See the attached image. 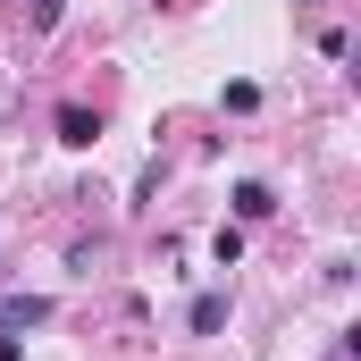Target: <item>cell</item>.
I'll list each match as a JSON object with an SVG mask.
<instances>
[{
  "label": "cell",
  "mask_w": 361,
  "mask_h": 361,
  "mask_svg": "<svg viewBox=\"0 0 361 361\" xmlns=\"http://www.w3.org/2000/svg\"><path fill=\"white\" fill-rule=\"evenodd\" d=\"M17 353H25V345H17V336H0V361H17Z\"/></svg>",
  "instance_id": "8992f818"
},
{
  "label": "cell",
  "mask_w": 361,
  "mask_h": 361,
  "mask_svg": "<svg viewBox=\"0 0 361 361\" xmlns=\"http://www.w3.org/2000/svg\"><path fill=\"white\" fill-rule=\"evenodd\" d=\"M92 135H101V118L68 101V109H59V143H68V152H92Z\"/></svg>",
  "instance_id": "7a4b0ae2"
},
{
  "label": "cell",
  "mask_w": 361,
  "mask_h": 361,
  "mask_svg": "<svg viewBox=\"0 0 361 361\" xmlns=\"http://www.w3.org/2000/svg\"><path fill=\"white\" fill-rule=\"evenodd\" d=\"M34 25H59V0H34Z\"/></svg>",
  "instance_id": "5b68a950"
},
{
  "label": "cell",
  "mask_w": 361,
  "mask_h": 361,
  "mask_svg": "<svg viewBox=\"0 0 361 361\" xmlns=\"http://www.w3.org/2000/svg\"><path fill=\"white\" fill-rule=\"evenodd\" d=\"M235 210H244V219H269V210H277V193H269L261 177H244V185H235Z\"/></svg>",
  "instance_id": "3957f363"
},
{
  "label": "cell",
  "mask_w": 361,
  "mask_h": 361,
  "mask_svg": "<svg viewBox=\"0 0 361 361\" xmlns=\"http://www.w3.org/2000/svg\"><path fill=\"white\" fill-rule=\"evenodd\" d=\"M42 319H51L42 294H0V336H25V328H42Z\"/></svg>",
  "instance_id": "6da1fadb"
},
{
  "label": "cell",
  "mask_w": 361,
  "mask_h": 361,
  "mask_svg": "<svg viewBox=\"0 0 361 361\" xmlns=\"http://www.w3.org/2000/svg\"><path fill=\"white\" fill-rule=\"evenodd\" d=\"M219 328H227V294H202L193 302V336H219Z\"/></svg>",
  "instance_id": "277c9868"
}]
</instances>
